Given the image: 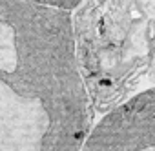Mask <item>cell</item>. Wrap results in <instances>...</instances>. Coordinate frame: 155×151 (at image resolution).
<instances>
[{
  "instance_id": "cell-1",
  "label": "cell",
  "mask_w": 155,
  "mask_h": 151,
  "mask_svg": "<svg viewBox=\"0 0 155 151\" xmlns=\"http://www.w3.org/2000/svg\"><path fill=\"white\" fill-rule=\"evenodd\" d=\"M90 129L71 13L0 0V151H81Z\"/></svg>"
},
{
  "instance_id": "cell-2",
  "label": "cell",
  "mask_w": 155,
  "mask_h": 151,
  "mask_svg": "<svg viewBox=\"0 0 155 151\" xmlns=\"http://www.w3.org/2000/svg\"><path fill=\"white\" fill-rule=\"evenodd\" d=\"M35 4H40V6H48V8H55V9H62V11H68L71 13L75 8H79L84 0H31Z\"/></svg>"
}]
</instances>
